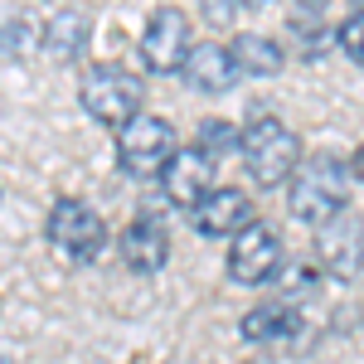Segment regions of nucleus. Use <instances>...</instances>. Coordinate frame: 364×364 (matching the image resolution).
Wrapping results in <instances>:
<instances>
[{
    "mask_svg": "<svg viewBox=\"0 0 364 364\" xmlns=\"http://www.w3.org/2000/svg\"><path fill=\"white\" fill-rule=\"evenodd\" d=\"M345 204H350V166L331 151L301 161L296 175L287 180V209H291V219H301L311 228L345 214Z\"/></svg>",
    "mask_w": 364,
    "mask_h": 364,
    "instance_id": "nucleus-1",
    "label": "nucleus"
},
{
    "mask_svg": "<svg viewBox=\"0 0 364 364\" xmlns=\"http://www.w3.org/2000/svg\"><path fill=\"white\" fill-rule=\"evenodd\" d=\"M78 102H83V112L97 127L122 132L146 107V83H141L132 68H122V63H92V68H83V78H78Z\"/></svg>",
    "mask_w": 364,
    "mask_h": 364,
    "instance_id": "nucleus-2",
    "label": "nucleus"
},
{
    "mask_svg": "<svg viewBox=\"0 0 364 364\" xmlns=\"http://www.w3.org/2000/svg\"><path fill=\"white\" fill-rule=\"evenodd\" d=\"M243 161H248V175L252 185H262V190H277V185H287L291 175H296V166H301V136L287 127V122H277L272 112L252 117L248 127H243Z\"/></svg>",
    "mask_w": 364,
    "mask_h": 364,
    "instance_id": "nucleus-3",
    "label": "nucleus"
},
{
    "mask_svg": "<svg viewBox=\"0 0 364 364\" xmlns=\"http://www.w3.org/2000/svg\"><path fill=\"white\" fill-rule=\"evenodd\" d=\"M175 132H170V122L161 117L141 112L132 117L122 132H117V166L127 170L132 180H161V170L175 161Z\"/></svg>",
    "mask_w": 364,
    "mask_h": 364,
    "instance_id": "nucleus-4",
    "label": "nucleus"
},
{
    "mask_svg": "<svg viewBox=\"0 0 364 364\" xmlns=\"http://www.w3.org/2000/svg\"><path fill=\"white\" fill-rule=\"evenodd\" d=\"M190 15L180 5H156L146 15V29H141L136 54L151 73H180L185 58H190Z\"/></svg>",
    "mask_w": 364,
    "mask_h": 364,
    "instance_id": "nucleus-5",
    "label": "nucleus"
},
{
    "mask_svg": "<svg viewBox=\"0 0 364 364\" xmlns=\"http://www.w3.org/2000/svg\"><path fill=\"white\" fill-rule=\"evenodd\" d=\"M44 238H49L63 257L92 262V257L102 252V243H107V224H102V214H97L92 204H83V199H58L54 209H49Z\"/></svg>",
    "mask_w": 364,
    "mask_h": 364,
    "instance_id": "nucleus-6",
    "label": "nucleus"
},
{
    "mask_svg": "<svg viewBox=\"0 0 364 364\" xmlns=\"http://www.w3.org/2000/svg\"><path fill=\"white\" fill-rule=\"evenodd\" d=\"M228 277L243 287H262L282 272V238L272 224H248L243 233H233L228 243Z\"/></svg>",
    "mask_w": 364,
    "mask_h": 364,
    "instance_id": "nucleus-7",
    "label": "nucleus"
},
{
    "mask_svg": "<svg viewBox=\"0 0 364 364\" xmlns=\"http://www.w3.org/2000/svg\"><path fill=\"white\" fill-rule=\"evenodd\" d=\"M214 170H219L214 156H204L199 146H180L175 161L161 170V195H166L170 204H180V209L195 214L199 204L219 190V185H214Z\"/></svg>",
    "mask_w": 364,
    "mask_h": 364,
    "instance_id": "nucleus-8",
    "label": "nucleus"
},
{
    "mask_svg": "<svg viewBox=\"0 0 364 364\" xmlns=\"http://www.w3.org/2000/svg\"><path fill=\"white\" fill-rule=\"evenodd\" d=\"M316 257H321V272L350 282L364 267V219L360 214H336L331 224L316 228Z\"/></svg>",
    "mask_w": 364,
    "mask_h": 364,
    "instance_id": "nucleus-9",
    "label": "nucleus"
},
{
    "mask_svg": "<svg viewBox=\"0 0 364 364\" xmlns=\"http://www.w3.org/2000/svg\"><path fill=\"white\" fill-rule=\"evenodd\" d=\"M248 224H257L252 199L243 190H233V185H219L195 209V233H204V238H233V233H243Z\"/></svg>",
    "mask_w": 364,
    "mask_h": 364,
    "instance_id": "nucleus-10",
    "label": "nucleus"
},
{
    "mask_svg": "<svg viewBox=\"0 0 364 364\" xmlns=\"http://www.w3.org/2000/svg\"><path fill=\"white\" fill-rule=\"evenodd\" d=\"M122 262L141 272V277H151V272H161L170 262V233L161 219H151V214H136L127 233H122Z\"/></svg>",
    "mask_w": 364,
    "mask_h": 364,
    "instance_id": "nucleus-11",
    "label": "nucleus"
},
{
    "mask_svg": "<svg viewBox=\"0 0 364 364\" xmlns=\"http://www.w3.org/2000/svg\"><path fill=\"white\" fill-rule=\"evenodd\" d=\"M180 73L195 92H228L238 83V63L228 54V44H195Z\"/></svg>",
    "mask_w": 364,
    "mask_h": 364,
    "instance_id": "nucleus-12",
    "label": "nucleus"
},
{
    "mask_svg": "<svg viewBox=\"0 0 364 364\" xmlns=\"http://www.w3.org/2000/svg\"><path fill=\"white\" fill-rule=\"evenodd\" d=\"M228 54H233V63H238V73H252V78H272V73L287 68V49H282L272 34H257V29L233 34Z\"/></svg>",
    "mask_w": 364,
    "mask_h": 364,
    "instance_id": "nucleus-13",
    "label": "nucleus"
},
{
    "mask_svg": "<svg viewBox=\"0 0 364 364\" xmlns=\"http://www.w3.org/2000/svg\"><path fill=\"white\" fill-rule=\"evenodd\" d=\"M238 331H243V340H252V345H272V340H287L296 336V306L282 296V301H257V306L238 321Z\"/></svg>",
    "mask_w": 364,
    "mask_h": 364,
    "instance_id": "nucleus-14",
    "label": "nucleus"
},
{
    "mask_svg": "<svg viewBox=\"0 0 364 364\" xmlns=\"http://www.w3.org/2000/svg\"><path fill=\"white\" fill-rule=\"evenodd\" d=\"M87 34H92V20H87L83 10H63V15H54L49 25H44V54L58 58V63H68V58H78L83 54V44H87Z\"/></svg>",
    "mask_w": 364,
    "mask_h": 364,
    "instance_id": "nucleus-15",
    "label": "nucleus"
},
{
    "mask_svg": "<svg viewBox=\"0 0 364 364\" xmlns=\"http://www.w3.org/2000/svg\"><path fill=\"white\" fill-rule=\"evenodd\" d=\"M195 146L204 151V156H214V161H219L224 151H233V146H243V132L214 117V122H199V136H195Z\"/></svg>",
    "mask_w": 364,
    "mask_h": 364,
    "instance_id": "nucleus-16",
    "label": "nucleus"
},
{
    "mask_svg": "<svg viewBox=\"0 0 364 364\" xmlns=\"http://www.w3.org/2000/svg\"><path fill=\"white\" fill-rule=\"evenodd\" d=\"M336 44H340V54L350 58V63H360L364 68V15H345L336 25Z\"/></svg>",
    "mask_w": 364,
    "mask_h": 364,
    "instance_id": "nucleus-17",
    "label": "nucleus"
},
{
    "mask_svg": "<svg viewBox=\"0 0 364 364\" xmlns=\"http://www.w3.org/2000/svg\"><path fill=\"white\" fill-rule=\"evenodd\" d=\"M29 20L25 15H15V20H5V25H0V54H25L29 49Z\"/></svg>",
    "mask_w": 364,
    "mask_h": 364,
    "instance_id": "nucleus-18",
    "label": "nucleus"
},
{
    "mask_svg": "<svg viewBox=\"0 0 364 364\" xmlns=\"http://www.w3.org/2000/svg\"><path fill=\"white\" fill-rule=\"evenodd\" d=\"M326 5L331 0H291V15L296 20H326Z\"/></svg>",
    "mask_w": 364,
    "mask_h": 364,
    "instance_id": "nucleus-19",
    "label": "nucleus"
},
{
    "mask_svg": "<svg viewBox=\"0 0 364 364\" xmlns=\"http://www.w3.org/2000/svg\"><path fill=\"white\" fill-rule=\"evenodd\" d=\"M350 180H364V146L350 156Z\"/></svg>",
    "mask_w": 364,
    "mask_h": 364,
    "instance_id": "nucleus-20",
    "label": "nucleus"
},
{
    "mask_svg": "<svg viewBox=\"0 0 364 364\" xmlns=\"http://www.w3.org/2000/svg\"><path fill=\"white\" fill-rule=\"evenodd\" d=\"M243 10H262V5H272V0H238Z\"/></svg>",
    "mask_w": 364,
    "mask_h": 364,
    "instance_id": "nucleus-21",
    "label": "nucleus"
},
{
    "mask_svg": "<svg viewBox=\"0 0 364 364\" xmlns=\"http://www.w3.org/2000/svg\"><path fill=\"white\" fill-rule=\"evenodd\" d=\"M350 15H364V0H350Z\"/></svg>",
    "mask_w": 364,
    "mask_h": 364,
    "instance_id": "nucleus-22",
    "label": "nucleus"
}]
</instances>
